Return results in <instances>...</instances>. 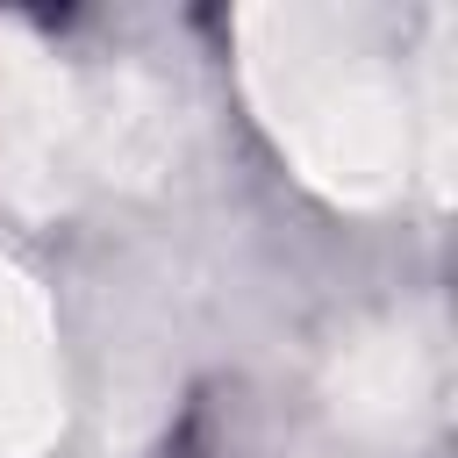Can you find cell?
Listing matches in <instances>:
<instances>
[{"label": "cell", "mask_w": 458, "mask_h": 458, "mask_svg": "<svg viewBox=\"0 0 458 458\" xmlns=\"http://www.w3.org/2000/svg\"><path fill=\"white\" fill-rule=\"evenodd\" d=\"M236 64L265 136L315 193L344 208H379L401 193L415 165L408 93L351 7L258 0L236 14Z\"/></svg>", "instance_id": "1"}, {"label": "cell", "mask_w": 458, "mask_h": 458, "mask_svg": "<svg viewBox=\"0 0 458 458\" xmlns=\"http://www.w3.org/2000/svg\"><path fill=\"white\" fill-rule=\"evenodd\" d=\"M93 179V100L29 21L0 14V200L14 215H72Z\"/></svg>", "instance_id": "2"}, {"label": "cell", "mask_w": 458, "mask_h": 458, "mask_svg": "<svg viewBox=\"0 0 458 458\" xmlns=\"http://www.w3.org/2000/svg\"><path fill=\"white\" fill-rule=\"evenodd\" d=\"M329 415L365 444H415L444 408V329L429 308L358 322L322 372Z\"/></svg>", "instance_id": "3"}, {"label": "cell", "mask_w": 458, "mask_h": 458, "mask_svg": "<svg viewBox=\"0 0 458 458\" xmlns=\"http://www.w3.org/2000/svg\"><path fill=\"white\" fill-rule=\"evenodd\" d=\"M64 429L57 329L36 279L0 258V458H43Z\"/></svg>", "instance_id": "4"}, {"label": "cell", "mask_w": 458, "mask_h": 458, "mask_svg": "<svg viewBox=\"0 0 458 458\" xmlns=\"http://www.w3.org/2000/svg\"><path fill=\"white\" fill-rule=\"evenodd\" d=\"M86 100H93V179L100 193H143L179 165V107L157 79L114 64V72H86Z\"/></svg>", "instance_id": "5"}, {"label": "cell", "mask_w": 458, "mask_h": 458, "mask_svg": "<svg viewBox=\"0 0 458 458\" xmlns=\"http://www.w3.org/2000/svg\"><path fill=\"white\" fill-rule=\"evenodd\" d=\"M451 43H458V21L437 7L429 14V43H422V100L408 107L415 165H422L437 200H451V165H458V143H451V129H458V79H451V64L458 57H451Z\"/></svg>", "instance_id": "6"}]
</instances>
